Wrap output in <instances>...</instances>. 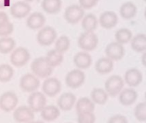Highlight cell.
<instances>
[{"mask_svg":"<svg viewBox=\"0 0 146 123\" xmlns=\"http://www.w3.org/2000/svg\"><path fill=\"white\" fill-rule=\"evenodd\" d=\"M31 69L36 77L42 79L49 78L53 72V68L44 57L35 58L31 63Z\"/></svg>","mask_w":146,"mask_h":123,"instance_id":"obj_1","label":"cell"},{"mask_svg":"<svg viewBox=\"0 0 146 123\" xmlns=\"http://www.w3.org/2000/svg\"><path fill=\"white\" fill-rule=\"evenodd\" d=\"M98 45V37L94 32H84L78 39L79 47L85 51H94Z\"/></svg>","mask_w":146,"mask_h":123,"instance_id":"obj_2","label":"cell"},{"mask_svg":"<svg viewBox=\"0 0 146 123\" xmlns=\"http://www.w3.org/2000/svg\"><path fill=\"white\" fill-rule=\"evenodd\" d=\"M124 80L119 75H112L106 80L104 84V91L107 92L108 96L115 98L120 94L124 87Z\"/></svg>","mask_w":146,"mask_h":123,"instance_id":"obj_3","label":"cell"},{"mask_svg":"<svg viewBox=\"0 0 146 123\" xmlns=\"http://www.w3.org/2000/svg\"><path fill=\"white\" fill-rule=\"evenodd\" d=\"M56 37H57L56 31L53 27L50 26H46L40 28V30L37 34L36 39H37V42L40 45L49 46L51 44H53L54 41H56Z\"/></svg>","mask_w":146,"mask_h":123,"instance_id":"obj_4","label":"cell"},{"mask_svg":"<svg viewBox=\"0 0 146 123\" xmlns=\"http://www.w3.org/2000/svg\"><path fill=\"white\" fill-rule=\"evenodd\" d=\"M86 80V74L80 69H73L68 72L65 78L66 85L72 89H77L80 87Z\"/></svg>","mask_w":146,"mask_h":123,"instance_id":"obj_5","label":"cell"},{"mask_svg":"<svg viewBox=\"0 0 146 123\" xmlns=\"http://www.w3.org/2000/svg\"><path fill=\"white\" fill-rule=\"evenodd\" d=\"M85 15V10L78 4H72L66 8L63 17L69 24H76L82 20Z\"/></svg>","mask_w":146,"mask_h":123,"instance_id":"obj_6","label":"cell"},{"mask_svg":"<svg viewBox=\"0 0 146 123\" xmlns=\"http://www.w3.org/2000/svg\"><path fill=\"white\" fill-rule=\"evenodd\" d=\"M31 58L30 52L24 47L16 48L10 55V62L12 65L20 68L26 65Z\"/></svg>","mask_w":146,"mask_h":123,"instance_id":"obj_7","label":"cell"},{"mask_svg":"<svg viewBox=\"0 0 146 123\" xmlns=\"http://www.w3.org/2000/svg\"><path fill=\"white\" fill-rule=\"evenodd\" d=\"M40 86V81L38 77L32 74H26L20 80V87L25 92H36Z\"/></svg>","mask_w":146,"mask_h":123,"instance_id":"obj_8","label":"cell"},{"mask_svg":"<svg viewBox=\"0 0 146 123\" xmlns=\"http://www.w3.org/2000/svg\"><path fill=\"white\" fill-rule=\"evenodd\" d=\"M28 107L33 111V113L40 112L46 106V98L43 92H33L27 98Z\"/></svg>","mask_w":146,"mask_h":123,"instance_id":"obj_9","label":"cell"},{"mask_svg":"<svg viewBox=\"0 0 146 123\" xmlns=\"http://www.w3.org/2000/svg\"><path fill=\"white\" fill-rule=\"evenodd\" d=\"M61 89L62 85L60 80L54 77L47 78L42 85V92L50 98L56 97L61 92Z\"/></svg>","mask_w":146,"mask_h":123,"instance_id":"obj_10","label":"cell"},{"mask_svg":"<svg viewBox=\"0 0 146 123\" xmlns=\"http://www.w3.org/2000/svg\"><path fill=\"white\" fill-rule=\"evenodd\" d=\"M18 98L13 92H6L0 97V109L4 112H10L16 108Z\"/></svg>","mask_w":146,"mask_h":123,"instance_id":"obj_11","label":"cell"},{"mask_svg":"<svg viewBox=\"0 0 146 123\" xmlns=\"http://www.w3.org/2000/svg\"><path fill=\"white\" fill-rule=\"evenodd\" d=\"M106 57L112 61L121 60L125 55V48L122 45L115 42L110 43L105 48Z\"/></svg>","mask_w":146,"mask_h":123,"instance_id":"obj_12","label":"cell"},{"mask_svg":"<svg viewBox=\"0 0 146 123\" xmlns=\"http://www.w3.org/2000/svg\"><path fill=\"white\" fill-rule=\"evenodd\" d=\"M13 118L18 123L30 122L34 119V113L28 106L22 105L15 110Z\"/></svg>","mask_w":146,"mask_h":123,"instance_id":"obj_13","label":"cell"},{"mask_svg":"<svg viewBox=\"0 0 146 123\" xmlns=\"http://www.w3.org/2000/svg\"><path fill=\"white\" fill-rule=\"evenodd\" d=\"M118 21L119 19H118V15L116 13H115L114 11L107 10V11L103 12L100 15L98 22L103 28L112 29L117 25Z\"/></svg>","mask_w":146,"mask_h":123,"instance_id":"obj_14","label":"cell"},{"mask_svg":"<svg viewBox=\"0 0 146 123\" xmlns=\"http://www.w3.org/2000/svg\"><path fill=\"white\" fill-rule=\"evenodd\" d=\"M31 11V6L24 1H18L13 3L10 7V14L15 18H24Z\"/></svg>","mask_w":146,"mask_h":123,"instance_id":"obj_15","label":"cell"},{"mask_svg":"<svg viewBox=\"0 0 146 123\" xmlns=\"http://www.w3.org/2000/svg\"><path fill=\"white\" fill-rule=\"evenodd\" d=\"M124 82L131 87L138 86L143 80V74L138 68H129L124 74Z\"/></svg>","mask_w":146,"mask_h":123,"instance_id":"obj_16","label":"cell"},{"mask_svg":"<svg viewBox=\"0 0 146 123\" xmlns=\"http://www.w3.org/2000/svg\"><path fill=\"white\" fill-rule=\"evenodd\" d=\"M76 103V97L71 92L62 93L57 99V106L62 111H69Z\"/></svg>","mask_w":146,"mask_h":123,"instance_id":"obj_17","label":"cell"},{"mask_svg":"<svg viewBox=\"0 0 146 123\" xmlns=\"http://www.w3.org/2000/svg\"><path fill=\"white\" fill-rule=\"evenodd\" d=\"M74 63L78 69H87L92 66V58L91 55L86 51H80L74 57Z\"/></svg>","mask_w":146,"mask_h":123,"instance_id":"obj_18","label":"cell"},{"mask_svg":"<svg viewBox=\"0 0 146 123\" xmlns=\"http://www.w3.org/2000/svg\"><path fill=\"white\" fill-rule=\"evenodd\" d=\"M138 98V92L132 88L122 89L119 94V102L124 106H130L133 104Z\"/></svg>","mask_w":146,"mask_h":123,"instance_id":"obj_19","label":"cell"},{"mask_svg":"<svg viewBox=\"0 0 146 123\" xmlns=\"http://www.w3.org/2000/svg\"><path fill=\"white\" fill-rule=\"evenodd\" d=\"M44 23H45V16L39 12H34L31 14L27 19V26L28 28L32 30H37L42 28Z\"/></svg>","mask_w":146,"mask_h":123,"instance_id":"obj_20","label":"cell"},{"mask_svg":"<svg viewBox=\"0 0 146 123\" xmlns=\"http://www.w3.org/2000/svg\"><path fill=\"white\" fill-rule=\"evenodd\" d=\"M96 71L100 74H106L114 69V62L108 57H102L98 59L95 64Z\"/></svg>","mask_w":146,"mask_h":123,"instance_id":"obj_21","label":"cell"},{"mask_svg":"<svg viewBox=\"0 0 146 123\" xmlns=\"http://www.w3.org/2000/svg\"><path fill=\"white\" fill-rule=\"evenodd\" d=\"M41 7L49 15L57 14L62 8V0H42Z\"/></svg>","mask_w":146,"mask_h":123,"instance_id":"obj_22","label":"cell"},{"mask_svg":"<svg viewBox=\"0 0 146 123\" xmlns=\"http://www.w3.org/2000/svg\"><path fill=\"white\" fill-rule=\"evenodd\" d=\"M137 6L133 2H126L120 8V15L126 20L133 19L137 14Z\"/></svg>","mask_w":146,"mask_h":123,"instance_id":"obj_23","label":"cell"},{"mask_svg":"<svg viewBox=\"0 0 146 123\" xmlns=\"http://www.w3.org/2000/svg\"><path fill=\"white\" fill-rule=\"evenodd\" d=\"M75 109L77 114L83 112H93L95 110V104L88 98H80L76 103Z\"/></svg>","mask_w":146,"mask_h":123,"instance_id":"obj_24","label":"cell"},{"mask_svg":"<svg viewBox=\"0 0 146 123\" xmlns=\"http://www.w3.org/2000/svg\"><path fill=\"white\" fill-rule=\"evenodd\" d=\"M41 117L46 122H52L60 116V110L55 105L45 106L41 111Z\"/></svg>","mask_w":146,"mask_h":123,"instance_id":"obj_25","label":"cell"},{"mask_svg":"<svg viewBox=\"0 0 146 123\" xmlns=\"http://www.w3.org/2000/svg\"><path fill=\"white\" fill-rule=\"evenodd\" d=\"M82 28L85 32H94L98 25V19L93 14H87L82 18Z\"/></svg>","mask_w":146,"mask_h":123,"instance_id":"obj_26","label":"cell"},{"mask_svg":"<svg viewBox=\"0 0 146 123\" xmlns=\"http://www.w3.org/2000/svg\"><path fill=\"white\" fill-rule=\"evenodd\" d=\"M109 96L104 89L94 88L91 92V100L97 104L104 105L108 101Z\"/></svg>","mask_w":146,"mask_h":123,"instance_id":"obj_27","label":"cell"},{"mask_svg":"<svg viewBox=\"0 0 146 123\" xmlns=\"http://www.w3.org/2000/svg\"><path fill=\"white\" fill-rule=\"evenodd\" d=\"M131 47L136 52H144L146 50V36L139 33L131 39Z\"/></svg>","mask_w":146,"mask_h":123,"instance_id":"obj_28","label":"cell"},{"mask_svg":"<svg viewBox=\"0 0 146 123\" xmlns=\"http://www.w3.org/2000/svg\"><path fill=\"white\" fill-rule=\"evenodd\" d=\"M46 61L48 62V63L52 67H56L58 65H60L62 61H63V55L62 53L54 50H50L47 52L46 57H45Z\"/></svg>","mask_w":146,"mask_h":123,"instance_id":"obj_29","label":"cell"},{"mask_svg":"<svg viewBox=\"0 0 146 123\" xmlns=\"http://www.w3.org/2000/svg\"><path fill=\"white\" fill-rule=\"evenodd\" d=\"M133 38V33L131 30H129L128 28L123 27V28H120L119 30L116 31L115 33V39L116 42L121 44V45H125L127 44L131 41Z\"/></svg>","mask_w":146,"mask_h":123,"instance_id":"obj_30","label":"cell"},{"mask_svg":"<svg viewBox=\"0 0 146 123\" xmlns=\"http://www.w3.org/2000/svg\"><path fill=\"white\" fill-rule=\"evenodd\" d=\"M15 46V41L10 37L0 38V53L8 54L14 50Z\"/></svg>","mask_w":146,"mask_h":123,"instance_id":"obj_31","label":"cell"},{"mask_svg":"<svg viewBox=\"0 0 146 123\" xmlns=\"http://www.w3.org/2000/svg\"><path fill=\"white\" fill-rule=\"evenodd\" d=\"M14 75V69L9 64L0 65V82L7 83L9 82Z\"/></svg>","mask_w":146,"mask_h":123,"instance_id":"obj_32","label":"cell"},{"mask_svg":"<svg viewBox=\"0 0 146 123\" xmlns=\"http://www.w3.org/2000/svg\"><path fill=\"white\" fill-rule=\"evenodd\" d=\"M69 47H70V39H68V37L62 35L56 40V44H55L56 51L61 53H64L69 49Z\"/></svg>","mask_w":146,"mask_h":123,"instance_id":"obj_33","label":"cell"},{"mask_svg":"<svg viewBox=\"0 0 146 123\" xmlns=\"http://www.w3.org/2000/svg\"><path fill=\"white\" fill-rule=\"evenodd\" d=\"M134 116L136 119L139 122H145L146 121V104L140 103L139 104L135 110H134Z\"/></svg>","mask_w":146,"mask_h":123,"instance_id":"obj_34","label":"cell"},{"mask_svg":"<svg viewBox=\"0 0 146 123\" xmlns=\"http://www.w3.org/2000/svg\"><path fill=\"white\" fill-rule=\"evenodd\" d=\"M96 116L93 112H83L78 114V123H95Z\"/></svg>","mask_w":146,"mask_h":123,"instance_id":"obj_35","label":"cell"},{"mask_svg":"<svg viewBox=\"0 0 146 123\" xmlns=\"http://www.w3.org/2000/svg\"><path fill=\"white\" fill-rule=\"evenodd\" d=\"M14 30V25L9 21L3 25H0V37H8L12 33Z\"/></svg>","mask_w":146,"mask_h":123,"instance_id":"obj_36","label":"cell"},{"mask_svg":"<svg viewBox=\"0 0 146 123\" xmlns=\"http://www.w3.org/2000/svg\"><path fill=\"white\" fill-rule=\"evenodd\" d=\"M80 6L85 10V9H91L94 6L97 5L98 3V0H79Z\"/></svg>","mask_w":146,"mask_h":123,"instance_id":"obj_37","label":"cell"},{"mask_svg":"<svg viewBox=\"0 0 146 123\" xmlns=\"http://www.w3.org/2000/svg\"><path fill=\"white\" fill-rule=\"evenodd\" d=\"M108 123H128V121L126 118V116L118 114V115H115L111 116L109 119Z\"/></svg>","mask_w":146,"mask_h":123,"instance_id":"obj_38","label":"cell"},{"mask_svg":"<svg viewBox=\"0 0 146 123\" xmlns=\"http://www.w3.org/2000/svg\"><path fill=\"white\" fill-rule=\"evenodd\" d=\"M9 21V18L8 15L3 11H0V25L7 23Z\"/></svg>","mask_w":146,"mask_h":123,"instance_id":"obj_39","label":"cell"},{"mask_svg":"<svg viewBox=\"0 0 146 123\" xmlns=\"http://www.w3.org/2000/svg\"><path fill=\"white\" fill-rule=\"evenodd\" d=\"M145 57H146V54H145V53H144V54H143V57H142V62H143V64H144L145 66L146 65Z\"/></svg>","mask_w":146,"mask_h":123,"instance_id":"obj_40","label":"cell"},{"mask_svg":"<svg viewBox=\"0 0 146 123\" xmlns=\"http://www.w3.org/2000/svg\"><path fill=\"white\" fill-rule=\"evenodd\" d=\"M27 123H44V122H41V121H36V122L32 121V122H27Z\"/></svg>","mask_w":146,"mask_h":123,"instance_id":"obj_41","label":"cell"},{"mask_svg":"<svg viewBox=\"0 0 146 123\" xmlns=\"http://www.w3.org/2000/svg\"><path fill=\"white\" fill-rule=\"evenodd\" d=\"M34 0H24V2H27V3H29V2H33Z\"/></svg>","mask_w":146,"mask_h":123,"instance_id":"obj_42","label":"cell"},{"mask_svg":"<svg viewBox=\"0 0 146 123\" xmlns=\"http://www.w3.org/2000/svg\"><path fill=\"white\" fill-rule=\"evenodd\" d=\"M98 1H99V0H98Z\"/></svg>","mask_w":146,"mask_h":123,"instance_id":"obj_43","label":"cell"}]
</instances>
